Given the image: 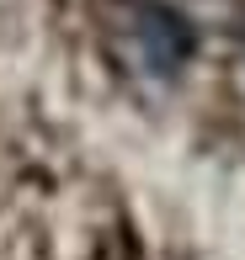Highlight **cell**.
Listing matches in <instances>:
<instances>
[{"instance_id":"obj_1","label":"cell","mask_w":245,"mask_h":260,"mask_svg":"<svg viewBox=\"0 0 245 260\" xmlns=\"http://www.w3.org/2000/svg\"><path fill=\"white\" fill-rule=\"evenodd\" d=\"M133 38H139V53H144L149 75H176L186 58H192V48H197L192 21L176 16L171 6H160V0H139V11H133Z\"/></svg>"}]
</instances>
